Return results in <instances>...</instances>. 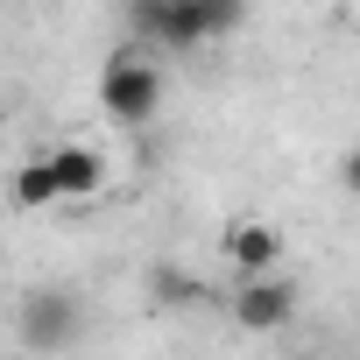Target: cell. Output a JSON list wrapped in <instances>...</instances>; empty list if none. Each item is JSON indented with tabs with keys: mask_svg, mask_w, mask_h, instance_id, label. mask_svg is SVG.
I'll return each instance as SVG.
<instances>
[{
	"mask_svg": "<svg viewBox=\"0 0 360 360\" xmlns=\"http://www.w3.org/2000/svg\"><path fill=\"white\" fill-rule=\"evenodd\" d=\"M240 22H248V0H127L134 43H155V50H176V57L233 36Z\"/></svg>",
	"mask_w": 360,
	"mask_h": 360,
	"instance_id": "1",
	"label": "cell"
},
{
	"mask_svg": "<svg viewBox=\"0 0 360 360\" xmlns=\"http://www.w3.org/2000/svg\"><path fill=\"white\" fill-rule=\"evenodd\" d=\"M85 332H92V311H85L78 290H64V283L22 290V304H15V339H22V353L57 360V353L85 346Z\"/></svg>",
	"mask_w": 360,
	"mask_h": 360,
	"instance_id": "2",
	"label": "cell"
},
{
	"mask_svg": "<svg viewBox=\"0 0 360 360\" xmlns=\"http://www.w3.org/2000/svg\"><path fill=\"white\" fill-rule=\"evenodd\" d=\"M99 106H106L113 127H148L162 113V71H155V57L134 50V43H120L99 64Z\"/></svg>",
	"mask_w": 360,
	"mask_h": 360,
	"instance_id": "3",
	"label": "cell"
},
{
	"mask_svg": "<svg viewBox=\"0 0 360 360\" xmlns=\"http://www.w3.org/2000/svg\"><path fill=\"white\" fill-rule=\"evenodd\" d=\"M297 311H304V297H297L290 276H248L233 290V325L240 332H283Z\"/></svg>",
	"mask_w": 360,
	"mask_h": 360,
	"instance_id": "4",
	"label": "cell"
},
{
	"mask_svg": "<svg viewBox=\"0 0 360 360\" xmlns=\"http://www.w3.org/2000/svg\"><path fill=\"white\" fill-rule=\"evenodd\" d=\"M43 162H50V184H57V205H92V198L106 191V155H99V148L57 141V148H43Z\"/></svg>",
	"mask_w": 360,
	"mask_h": 360,
	"instance_id": "5",
	"label": "cell"
},
{
	"mask_svg": "<svg viewBox=\"0 0 360 360\" xmlns=\"http://www.w3.org/2000/svg\"><path fill=\"white\" fill-rule=\"evenodd\" d=\"M226 262H233L240 283H248V276H276V262H283V233L262 226V219H240V226L226 233Z\"/></svg>",
	"mask_w": 360,
	"mask_h": 360,
	"instance_id": "6",
	"label": "cell"
},
{
	"mask_svg": "<svg viewBox=\"0 0 360 360\" xmlns=\"http://www.w3.org/2000/svg\"><path fill=\"white\" fill-rule=\"evenodd\" d=\"M8 205H15V212H57V184H50V162H43V155L8 176Z\"/></svg>",
	"mask_w": 360,
	"mask_h": 360,
	"instance_id": "7",
	"label": "cell"
},
{
	"mask_svg": "<svg viewBox=\"0 0 360 360\" xmlns=\"http://www.w3.org/2000/svg\"><path fill=\"white\" fill-rule=\"evenodd\" d=\"M148 297H155L162 311H191V304H205L198 276H184L176 262H155V269H148Z\"/></svg>",
	"mask_w": 360,
	"mask_h": 360,
	"instance_id": "8",
	"label": "cell"
},
{
	"mask_svg": "<svg viewBox=\"0 0 360 360\" xmlns=\"http://www.w3.org/2000/svg\"><path fill=\"white\" fill-rule=\"evenodd\" d=\"M290 360H325V353H290Z\"/></svg>",
	"mask_w": 360,
	"mask_h": 360,
	"instance_id": "9",
	"label": "cell"
},
{
	"mask_svg": "<svg viewBox=\"0 0 360 360\" xmlns=\"http://www.w3.org/2000/svg\"><path fill=\"white\" fill-rule=\"evenodd\" d=\"M0 127H8V106H0Z\"/></svg>",
	"mask_w": 360,
	"mask_h": 360,
	"instance_id": "10",
	"label": "cell"
}]
</instances>
